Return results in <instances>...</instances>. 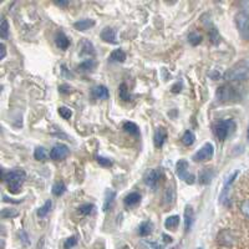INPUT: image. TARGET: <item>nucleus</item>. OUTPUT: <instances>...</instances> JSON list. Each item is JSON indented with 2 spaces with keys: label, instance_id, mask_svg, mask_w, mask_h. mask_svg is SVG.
I'll list each match as a JSON object with an SVG mask.
<instances>
[{
  "label": "nucleus",
  "instance_id": "nucleus-1",
  "mask_svg": "<svg viewBox=\"0 0 249 249\" xmlns=\"http://www.w3.org/2000/svg\"><path fill=\"white\" fill-rule=\"evenodd\" d=\"M249 77V60H242L233 65L224 75V79L231 82L244 81Z\"/></svg>",
  "mask_w": 249,
  "mask_h": 249
},
{
  "label": "nucleus",
  "instance_id": "nucleus-2",
  "mask_svg": "<svg viewBox=\"0 0 249 249\" xmlns=\"http://www.w3.org/2000/svg\"><path fill=\"white\" fill-rule=\"evenodd\" d=\"M25 178H26L25 171L17 168V170L9 171V172L5 175V177L3 178V181L6 182L10 192L18 193L20 188H21V186H23L24 182H25Z\"/></svg>",
  "mask_w": 249,
  "mask_h": 249
},
{
  "label": "nucleus",
  "instance_id": "nucleus-3",
  "mask_svg": "<svg viewBox=\"0 0 249 249\" xmlns=\"http://www.w3.org/2000/svg\"><path fill=\"white\" fill-rule=\"evenodd\" d=\"M235 122L232 119H226L221 120V121L215 122V124L213 126V131H214V135L219 141H224L227 137L232 135L235 130Z\"/></svg>",
  "mask_w": 249,
  "mask_h": 249
},
{
  "label": "nucleus",
  "instance_id": "nucleus-4",
  "mask_svg": "<svg viewBox=\"0 0 249 249\" xmlns=\"http://www.w3.org/2000/svg\"><path fill=\"white\" fill-rule=\"evenodd\" d=\"M188 162L186 160H179L176 163V175L178 176L179 179H183L187 184H193L196 182V177L188 173Z\"/></svg>",
  "mask_w": 249,
  "mask_h": 249
},
{
  "label": "nucleus",
  "instance_id": "nucleus-5",
  "mask_svg": "<svg viewBox=\"0 0 249 249\" xmlns=\"http://www.w3.org/2000/svg\"><path fill=\"white\" fill-rule=\"evenodd\" d=\"M217 99L221 102L234 101L238 99V92L232 85H222L217 90Z\"/></svg>",
  "mask_w": 249,
  "mask_h": 249
},
{
  "label": "nucleus",
  "instance_id": "nucleus-6",
  "mask_svg": "<svg viewBox=\"0 0 249 249\" xmlns=\"http://www.w3.org/2000/svg\"><path fill=\"white\" fill-rule=\"evenodd\" d=\"M213 155H214V147H213V144L211 143V142H206V143L195 153L193 160H195L196 162H206L210 161L213 157Z\"/></svg>",
  "mask_w": 249,
  "mask_h": 249
},
{
  "label": "nucleus",
  "instance_id": "nucleus-7",
  "mask_svg": "<svg viewBox=\"0 0 249 249\" xmlns=\"http://www.w3.org/2000/svg\"><path fill=\"white\" fill-rule=\"evenodd\" d=\"M235 25L244 37H249V15L244 12L237 13L234 18Z\"/></svg>",
  "mask_w": 249,
  "mask_h": 249
},
{
  "label": "nucleus",
  "instance_id": "nucleus-8",
  "mask_svg": "<svg viewBox=\"0 0 249 249\" xmlns=\"http://www.w3.org/2000/svg\"><path fill=\"white\" fill-rule=\"evenodd\" d=\"M70 153V150L66 144L64 143H57L55 144L53 150L50 151V157L54 161H62V160H65L66 157L69 156Z\"/></svg>",
  "mask_w": 249,
  "mask_h": 249
},
{
  "label": "nucleus",
  "instance_id": "nucleus-9",
  "mask_svg": "<svg viewBox=\"0 0 249 249\" xmlns=\"http://www.w3.org/2000/svg\"><path fill=\"white\" fill-rule=\"evenodd\" d=\"M162 177V171L161 168H153V170L148 171L143 177V181L146 183V186L151 187V188H155L157 186V183L160 182Z\"/></svg>",
  "mask_w": 249,
  "mask_h": 249
},
{
  "label": "nucleus",
  "instance_id": "nucleus-10",
  "mask_svg": "<svg viewBox=\"0 0 249 249\" xmlns=\"http://www.w3.org/2000/svg\"><path fill=\"white\" fill-rule=\"evenodd\" d=\"M237 176H238V171L233 173L230 178H227V181L224 182L223 190H222L221 196H219V199H221V202L223 204H227V201H228V198H230V188L233 184V182H234V179L237 178Z\"/></svg>",
  "mask_w": 249,
  "mask_h": 249
},
{
  "label": "nucleus",
  "instance_id": "nucleus-11",
  "mask_svg": "<svg viewBox=\"0 0 249 249\" xmlns=\"http://www.w3.org/2000/svg\"><path fill=\"white\" fill-rule=\"evenodd\" d=\"M193 222H195V211L191 206H187L186 210H184V231H186V233L191 231Z\"/></svg>",
  "mask_w": 249,
  "mask_h": 249
},
{
  "label": "nucleus",
  "instance_id": "nucleus-12",
  "mask_svg": "<svg viewBox=\"0 0 249 249\" xmlns=\"http://www.w3.org/2000/svg\"><path fill=\"white\" fill-rule=\"evenodd\" d=\"M167 140V131L164 130L163 127L157 128V131L155 132V137H153V143H155V147L161 148Z\"/></svg>",
  "mask_w": 249,
  "mask_h": 249
},
{
  "label": "nucleus",
  "instance_id": "nucleus-13",
  "mask_svg": "<svg viewBox=\"0 0 249 249\" xmlns=\"http://www.w3.org/2000/svg\"><path fill=\"white\" fill-rule=\"evenodd\" d=\"M91 95L92 97H95L96 100H106L110 96V92H108V89L104 85H97L95 88H92L91 91Z\"/></svg>",
  "mask_w": 249,
  "mask_h": 249
},
{
  "label": "nucleus",
  "instance_id": "nucleus-14",
  "mask_svg": "<svg viewBox=\"0 0 249 249\" xmlns=\"http://www.w3.org/2000/svg\"><path fill=\"white\" fill-rule=\"evenodd\" d=\"M101 39L104 40L105 43L116 44V31L113 30L112 28H105L101 31Z\"/></svg>",
  "mask_w": 249,
  "mask_h": 249
},
{
  "label": "nucleus",
  "instance_id": "nucleus-15",
  "mask_svg": "<svg viewBox=\"0 0 249 249\" xmlns=\"http://www.w3.org/2000/svg\"><path fill=\"white\" fill-rule=\"evenodd\" d=\"M213 177H214V172H213L211 168H203V170L199 172V176H198V181L201 184H210L211 181L213 179Z\"/></svg>",
  "mask_w": 249,
  "mask_h": 249
},
{
  "label": "nucleus",
  "instance_id": "nucleus-16",
  "mask_svg": "<svg viewBox=\"0 0 249 249\" xmlns=\"http://www.w3.org/2000/svg\"><path fill=\"white\" fill-rule=\"evenodd\" d=\"M80 54L82 55H93L95 54V48L92 43H90L88 39H82L81 43H79Z\"/></svg>",
  "mask_w": 249,
  "mask_h": 249
},
{
  "label": "nucleus",
  "instance_id": "nucleus-17",
  "mask_svg": "<svg viewBox=\"0 0 249 249\" xmlns=\"http://www.w3.org/2000/svg\"><path fill=\"white\" fill-rule=\"evenodd\" d=\"M55 44L61 50H66L70 46V39L64 33H57L56 36H55Z\"/></svg>",
  "mask_w": 249,
  "mask_h": 249
},
{
  "label": "nucleus",
  "instance_id": "nucleus-18",
  "mask_svg": "<svg viewBox=\"0 0 249 249\" xmlns=\"http://www.w3.org/2000/svg\"><path fill=\"white\" fill-rule=\"evenodd\" d=\"M115 198H116V192L112 190H108L106 191L105 193V202H104V212H107L108 210L112 208V204L115 202Z\"/></svg>",
  "mask_w": 249,
  "mask_h": 249
},
{
  "label": "nucleus",
  "instance_id": "nucleus-19",
  "mask_svg": "<svg viewBox=\"0 0 249 249\" xmlns=\"http://www.w3.org/2000/svg\"><path fill=\"white\" fill-rule=\"evenodd\" d=\"M93 25H95V20L92 19H81L76 21V23H74L75 29H77L79 31H85L88 29L92 28Z\"/></svg>",
  "mask_w": 249,
  "mask_h": 249
},
{
  "label": "nucleus",
  "instance_id": "nucleus-20",
  "mask_svg": "<svg viewBox=\"0 0 249 249\" xmlns=\"http://www.w3.org/2000/svg\"><path fill=\"white\" fill-rule=\"evenodd\" d=\"M152 230H153L152 222L144 221V222H142L141 224H140L139 234L141 235V237H147V235H150L151 233H152Z\"/></svg>",
  "mask_w": 249,
  "mask_h": 249
},
{
  "label": "nucleus",
  "instance_id": "nucleus-21",
  "mask_svg": "<svg viewBox=\"0 0 249 249\" xmlns=\"http://www.w3.org/2000/svg\"><path fill=\"white\" fill-rule=\"evenodd\" d=\"M140 201H141V196H140V193L132 192L124 197V203L126 204L127 207H131V206H135V204L140 203Z\"/></svg>",
  "mask_w": 249,
  "mask_h": 249
},
{
  "label": "nucleus",
  "instance_id": "nucleus-22",
  "mask_svg": "<svg viewBox=\"0 0 249 249\" xmlns=\"http://www.w3.org/2000/svg\"><path fill=\"white\" fill-rule=\"evenodd\" d=\"M110 60L112 62H124L126 60V53L122 49H116L111 53Z\"/></svg>",
  "mask_w": 249,
  "mask_h": 249
},
{
  "label": "nucleus",
  "instance_id": "nucleus-23",
  "mask_svg": "<svg viewBox=\"0 0 249 249\" xmlns=\"http://www.w3.org/2000/svg\"><path fill=\"white\" fill-rule=\"evenodd\" d=\"M179 224V215H170V217L164 221V227L167 230L175 231Z\"/></svg>",
  "mask_w": 249,
  "mask_h": 249
},
{
  "label": "nucleus",
  "instance_id": "nucleus-24",
  "mask_svg": "<svg viewBox=\"0 0 249 249\" xmlns=\"http://www.w3.org/2000/svg\"><path fill=\"white\" fill-rule=\"evenodd\" d=\"M122 127H124V130L126 131V132L130 133V135H135V136L140 135V128L135 122H124Z\"/></svg>",
  "mask_w": 249,
  "mask_h": 249
},
{
  "label": "nucleus",
  "instance_id": "nucleus-25",
  "mask_svg": "<svg viewBox=\"0 0 249 249\" xmlns=\"http://www.w3.org/2000/svg\"><path fill=\"white\" fill-rule=\"evenodd\" d=\"M51 207H53V202H51L50 199H49V201L45 202V204H44L43 207H40L39 210H37V212H36L37 217H39V218H45L46 215L49 214V212H50Z\"/></svg>",
  "mask_w": 249,
  "mask_h": 249
},
{
  "label": "nucleus",
  "instance_id": "nucleus-26",
  "mask_svg": "<svg viewBox=\"0 0 249 249\" xmlns=\"http://www.w3.org/2000/svg\"><path fill=\"white\" fill-rule=\"evenodd\" d=\"M195 141L196 136L192 131H186V132L183 133V136H182V142H183V144H186V146H192V144L195 143Z\"/></svg>",
  "mask_w": 249,
  "mask_h": 249
},
{
  "label": "nucleus",
  "instance_id": "nucleus-27",
  "mask_svg": "<svg viewBox=\"0 0 249 249\" xmlns=\"http://www.w3.org/2000/svg\"><path fill=\"white\" fill-rule=\"evenodd\" d=\"M34 157L37 161H46L49 157V153L44 147H37L36 150L34 151Z\"/></svg>",
  "mask_w": 249,
  "mask_h": 249
},
{
  "label": "nucleus",
  "instance_id": "nucleus-28",
  "mask_svg": "<svg viewBox=\"0 0 249 249\" xmlns=\"http://www.w3.org/2000/svg\"><path fill=\"white\" fill-rule=\"evenodd\" d=\"M119 96L120 99L124 100V101H130L131 95L127 90V85L126 84H121L119 88Z\"/></svg>",
  "mask_w": 249,
  "mask_h": 249
},
{
  "label": "nucleus",
  "instance_id": "nucleus-29",
  "mask_svg": "<svg viewBox=\"0 0 249 249\" xmlns=\"http://www.w3.org/2000/svg\"><path fill=\"white\" fill-rule=\"evenodd\" d=\"M65 191H66V186L64 182H57V183H55L54 186H53V195L56 196V197H60V196L64 195Z\"/></svg>",
  "mask_w": 249,
  "mask_h": 249
},
{
  "label": "nucleus",
  "instance_id": "nucleus-30",
  "mask_svg": "<svg viewBox=\"0 0 249 249\" xmlns=\"http://www.w3.org/2000/svg\"><path fill=\"white\" fill-rule=\"evenodd\" d=\"M93 210H95V206H93V204L85 203V204H82V206L79 207L77 212L82 215H89L93 212Z\"/></svg>",
  "mask_w": 249,
  "mask_h": 249
},
{
  "label": "nucleus",
  "instance_id": "nucleus-31",
  "mask_svg": "<svg viewBox=\"0 0 249 249\" xmlns=\"http://www.w3.org/2000/svg\"><path fill=\"white\" fill-rule=\"evenodd\" d=\"M93 66H95V61L92 59H88V60H84L79 65V70L80 71H90L92 70Z\"/></svg>",
  "mask_w": 249,
  "mask_h": 249
},
{
  "label": "nucleus",
  "instance_id": "nucleus-32",
  "mask_svg": "<svg viewBox=\"0 0 249 249\" xmlns=\"http://www.w3.org/2000/svg\"><path fill=\"white\" fill-rule=\"evenodd\" d=\"M0 35L3 39H6L9 35V24L5 18H1V23H0Z\"/></svg>",
  "mask_w": 249,
  "mask_h": 249
},
{
  "label": "nucleus",
  "instance_id": "nucleus-33",
  "mask_svg": "<svg viewBox=\"0 0 249 249\" xmlns=\"http://www.w3.org/2000/svg\"><path fill=\"white\" fill-rule=\"evenodd\" d=\"M202 40H203L202 35L197 34V33H191V34L188 35V41H190L191 45L193 46L199 45V44L202 43Z\"/></svg>",
  "mask_w": 249,
  "mask_h": 249
},
{
  "label": "nucleus",
  "instance_id": "nucleus-34",
  "mask_svg": "<svg viewBox=\"0 0 249 249\" xmlns=\"http://www.w3.org/2000/svg\"><path fill=\"white\" fill-rule=\"evenodd\" d=\"M0 214H1L3 218H8V219L10 218V219H12V218L18 217V215H19V212H18L17 210H13V208H4Z\"/></svg>",
  "mask_w": 249,
  "mask_h": 249
},
{
  "label": "nucleus",
  "instance_id": "nucleus-35",
  "mask_svg": "<svg viewBox=\"0 0 249 249\" xmlns=\"http://www.w3.org/2000/svg\"><path fill=\"white\" fill-rule=\"evenodd\" d=\"M59 113H60V116H61L64 120H70V117L72 116V111H71L69 107H65V106L59 107Z\"/></svg>",
  "mask_w": 249,
  "mask_h": 249
},
{
  "label": "nucleus",
  "instance_id": "nucleus-36",
  "mask_svg": "<svg viewBox=\"0 0 249 249\" xmlns=\"http://www.w3.org/2000/svg\"><path fill=\"white\" fill-rule=\"evenodd\" d=\"M175 201V191L172 188H167L166 193H164V202L167 204H172Z\"/></svg>",
  "mask_w": 249,
  "mask_h": 249
},
{
  "label": "nucleus",
  "instance_id": "nucleus-37",
  "mask_svg": "<svg viewBox=\"0 0 249 249\" xmlns=\"http://www.w3.org/2000/svg\"><path fill=\"white\" fill-rule=\"evenodd\" d=\"M77 244V238L75 237V235H72V237L68 238L65 241V243H64V249H71L74 248L75 246Z\"/></svg>",
  "mask_w": 249,
  "mask_h": 249
},
{
  "label": "nucleus",
  "instance_id": "nucleus-38",
  "mask_svg": "<svg viewBox=\"0 0 249 249\" xmlns=\"http://www.w3.org/2000/svg\"><path fill=\"white\" fill-rule=\"evenodd\" d=\"M241 212L243 213L244 217H247L249 219V199H246V201L241 204Z\"/></svg>",
  "mask_w": 249,
  "mask_h": 249
},
{
  "label": "nucleus",
  "instance_id": "nucleus-39",
  "mask_svg": "<svg viewBox=\"0 0 249 249\" xmlns=\"http://www.w3.org/2000/svg\"><path fill=\"white\" fill-rule=\"evenodd\" d=\"M96 160L101 166H104V167H107V166H111V164H112V161H111L110 159H106V157H102V156H97Z\"/></svg>",
  "mask_w": 249,
  "mask_h": 249
},
{
  "label": "nucleus",
  "instance_id": "nucleus-40",
  "mask_svg": "<svg viewBox=\"0 0 249 249\" xmlns=\"http://www.w3.org/2000/svg\"><path fill=\"white\" fill-rule=\"evenodd\" d=\"M210 37H211V40H212L213 44L219 43V34H218V31L215 30L214 28L211 29L210 30Z\"/></svg>",
  "mask_w": 249,
  "mask_h": 249
},
{
  "label": "nucleus",
  "instance_id": "nucleus-41",
  "mask_svg": "<svg viewBox=\"0 0 249 249\" xmlns=\"http://www.w3.org/2000/svg\"><path fill=\"white\" fill-rule=\"evenodd\" d=\"M19 237H20V241H21V243H23L24 246H29V244H30V239H29L25 231H20Z\"/></svg>",
  "mask_w": 249,
  "mask_h": 249
},
{
  "label": "nucleus",
  "instance_id": "nucleus-42",
  "mask_svg": "<svg viewBox=\"0 0 249 249\" xmlns=\"http://www.w3.org/2000/svg\"><path fill=\"white\" fill-rule=\"evenodd\" d=\"M147 244L153 249H163L166 247V243H160V242H147Z\"/></svg>",
  "mask_w": 249,
  "mask_h": 249
},
{
  "label": "nucleus",
  "instance_id": "nucleus-43",
  "mask_svg": "<svg viewBox=\"0 0 249 249\" xmlns=\"http://www.w3.org/2000/svg\"><path fill=\"white\" fill-rule=\"evenodd\" d=\"M59 90L61 93H70L71 92V88L69 85L59 86Z\"/></svg>",
  "mask_w": 249,
  "mask_h": 249
},
{
  "label": "nucleus",
  "instance_id": "nucleus-44",
  "mask_svg": "<svg viewBox=\"0 0 249 249\" xmlns=\"http://www.w3.org/2000/svg\"><path fill=\"white\" fill-rule=\"evenodd\" d=\"M0 49H1V55H0V59L3 60L4 57H5V55H6V48H5V45H4L3 43L0 44Z\"/></svg>",
  "mask_w": 249,
  "mask_h": 249
},
{
  "label": "nucleus",
  "instance_id": "nucleus-45",
  "mask_svg": "<svg viewBox=\"0 0 249 249\" xmlns=\"http://www.w3.org/2000/svg\"><path fill=\"white\" fill-rule=\"evenodd\" d=\"M181 89H182V84L177 82V84H176V85L172 88V92H175V93L179 92V91H181Z\"/></svg>",
  "mask_w": 249,
  "mask_h": 249
},
{
  "label": "nucleus",
  "instance_id": "nucleus-46",
  "mask_svg": "<svg viewBox=\"0 0 249 249\" xmlns=\"http://www.w3.org/2000/svg\"><path fill=\"white\" fill-rule=\"evenodd\" d=\"M162 238L164 239V243H166V244L171 243V242H172V238H171L170 235H167V234H162Z\"/></svg>",
  "mask_w": 249,
  "mask_h": 249
},
{
  "label": "nucleus",
  "instance_id": "nucleus-47",
  "mask_svg": "<svg viewBox=\"0 0 249 249\" xmlns=\"http://www.w3.org/2000/svg\"><path fill=\"white\" fill-rule=\"evenodd\" d=\"M57 6H68L69 5V1H55Z\"/></svg>",
  "mask_w": 249,
  "mask_h": 249
},
{
  "label": "nucleus",
  "instance_id": "nucleus-48",
  "mask_svg": "<svg viewBox=\"0 0 249 249\" xmlns=\"http://www.w3.org/2000/svg\"><path fill=\"white\" fill-rule=\"evenodd\" d=\"M247 137H248V141H249V126H248V131H247Z\"/></svg>",
  "mask_w": 249,
  "mask_h": 249
},
{
  "label": "nucleus",
  "instance_id": "nucleus-49",
  "mask_svg": "<svg viewBox=\"0 0 249 249\" xmlns=\"http://www.w3.org/2000/svg\"><path fill=\"white\" fill-rule=\"evenodd\" d=\"M199 249H201V248H199Z\"/></svg>",
  "mask_w": 249,
  "mask_h": 249
}]
</instances>
